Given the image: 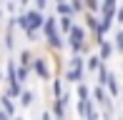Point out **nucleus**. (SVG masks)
<instances>
[{"instance_id":"1","label":"nucleus","mask_w":123,"mask_h":120,"mask_svg":"<svg viewBox=\"0 0 123 120\" xmlns=\"http://www.w3.org/2000/svg\"><path fill=\"white\" fill-rule=\"evenodd\" d=\"M25 25H28V30H33V33L43 30V25H45V13H40V10H35V8L25 10Z\"/></svg>"},{"instance_id":"2","label":"nucleus","mask_w":123,"mask_h":120,"mask_svg":"<svg viewBox=\"0 0 123 120\" xmlns=\"http://www.w3.org/2000/svg\"><path fill=\"white\" fill-rule=\"evenodd\" d=\"M30 70H33V73H35L40 80H53V78H50L48 60H45V58H40V55H35V60H33V68H30Z\"/></svg>"},{"instance_id":"3","label":"nucleus","mask_w":123,"mask_h":120,"mask_svg":"<svg viewBox=\"0 0 123 120\" xmlns=\"http://www.w3.org/2000/svg\"><path fill=\"white\" fill-rule=\"evenodd\" d=\"M40 33H43L45 38L55 35V33H58V18H55V15H45V25H43Z\"/></svg>"},{"instance_id":"4","label":"nucleus","mask_w":123,"mask_h":120,"mask_svg":"<svg viewBox=\"0 0 123 120\" xmlns=\"http://www.w3.org/2000/svg\"><path fill=\"white\" fill-rule=\"evenodd\" d=\"M103 88H108V93H111V98H116L121 93V88H118V80H116V75L108 70V75H105V83H103Z\"/></svg>"},{"instance_id":"5","label":"nucleus","mask_w":123,"mask_h":120,"mask_svg":"<svg viewBox=\"0 0 123 120\" xmlns=\"http://www.w3.org/2000/svg\"><path fill=\"white\" fill-rule=\"evenodd\" d=\"M55 13L58 18H75V10L70 3H55Z\"/></svg>"},{"instance_id":"6","label":"nucleus","mask_w":123,"mask_h":120,"mask_svg":"<svg viewBox=\"0 0 123 120\" xmlns=\"http://www.w3.org/2000/svg\"><path fill=\"white\" fill-rule=\"evenodd\" d=\"M45 40H48V48H50V50H63V48L68 45V43L63 40V35H60V33H55V35L45 38Z\"/></svg>"},{"instance_id":"7","label":"nucleus","mask_w":123,"mask_h":120,"mask_svg":"<svg viewBox=\"0 0 123 120\" xmlns=\"http://www.w3.org/2000/svg\"><path fill=\"white\" fill-rule=\"evenodd\" d=\"M0 108H3V110L8 113L10 118H15V100H13V98H8L5 93L0 95Z\"/></svg>"},{"instance_id":"8","label":"nucleus","mask_w":123,"mask_h":120,"mask_svg":"<svg viewBox=\"0 0 123 120\" xmlns=\"http://www.w3.org/2000/svg\"><path fill=\"white\" fill-rule=\"evenodd\" d=\"M83 78H86V73L83 70H68L65 68V75H63V80H68V83H83Z\"/></svg>"},{"instance_id":"9","label":"nucleus","mask_w":123,"mask_h":120,"mask_svg":"<svg viewBox=\"0 0 123 120\" xmlns=\"http://www.w3.org/2000/svg\"><path fill=\"white\" fill-rule=\"evenodd\" d=\"M100 68H103V60H100L98 55H91L86 60V73H98Z\"/></svg>"},{"instance_id":"10","label":"nucleus","mask_w":123,"mask_h":120,"mask_svg":"<svg viewBox=\"0 0 123 120\" xmlns=\"http://www.w3.org/2000/svg\"><path fill=\"white\" fill-rule=\"evenodd\" d=\"M50 113H53L55 120H65V105L63 100H53V105H50Z\"/></svg>"},{"instance_id":"11","label":"nucleus","mask_w":123,"mask_h":120,"mask_svg":"<svg viewBox=\"0 0 123 120\" xmlns=\"http://www.w3.org/2000/svg\"><path fill=\"white\" fill-rule=\"evenodd\" d=\"M113 48H116L113 43H111V40H105L103 45H98V58H100V60H108L111 55H113Z\"/></svg>"},{"instance_id":"12","label":"nucleus","mask_w":123,"mask_h":120,"mask_svg":"<svg viewBox=\"0 0 123 120\" xmlns=\"http://www.w3.org/2000/svg\"><path fill=\"white\" fill-rule=\"evenodd\" d=\"M73 20H75V18H58V30H60V33H65V35H70V30L75 28Z\"/></svg>"},{"instance_id":"13","label":"nucleus","mask_w":123,"mask_h":120,"mask_svg":"<svg viewBox=\"0 0 123 120\" xmlns=\"http://www.w3.org/2000/svg\"><path fill=\"white\" fill-rule=\"evenodd\" d=\"M68 70H83V73H86V58L83 55H73L68 60Z\"/></svg>"},{"instance_id":"14","label":"nucleus","mask_w":123,"mask_h":120,"mask_svg":"<svg viewBox=\"0 0 123 120\" xmlns=\"http://www.w3.org/2000/svg\"><path fill=\"white\" fill-rule=\"evenodd\" d=\"M93 98H96V103H100V105H105V108H111V98L105 95V90L100 88V85H98V88H93Z\"/></svg>"},{"instance_id":"15","label":"nucleus","mask_w":123,"mask_h":120,"mask_svg":"<svg viewBox=\"0 0 123 120\" xmlns=\"http://www.w3.org/2000/svg\"><path fill=\"white\" fill-rule=\"evenodd\" d=\"M33 60H35V55H33L30 50H20V55H18V65H23V68H33Z\"/></svg>"},{"instance_id":"16","label":"nucleus","mask_w":123,"mask_h":120,"mask_svg":"<svg viewBox=\"0 0 123 120\" xmlns=\"http://www.w3.org/2000/svg\"><path fill=\"white\" fill-rule=\"evenodd\" d=\"M50 90H53V100H60L63 98V78H53Z\"/></svg>"},{"instance_id":"17","label":"nucleus","mask_w":123,"mask_h":120,"mask_svg":"<svg viewBox=\"0 0 123 120\" xmlns=\"http://www.w3.org/2000/svg\"><path fill=\"white\" fill-rule=\"evenodd\" d=\"M23 85L20 83H13V85H8V90H5V95L8 98H13V100H20V95H23Z\"/></svg>"},{"instance_id":"18","label":"nucleus","mask_w":123,"mask_h":120,"mask_svg":"<svg viewBox=\"0 0 123 120\" xmlns=\"http://www.w3.org/2000/svg\"><path fill=\"white\" fill-rule=\"evenodd\" d=\"M13 33H15L13 28H8V30H5V38H3V48H5L8 53L15 48V43H13V40H15V35H13Z\"/></svg>"},{"instance_id":"19","label":"nucleus","mask_w":123,"mask_h":120,"mask_svg":"<svg viewBox=\"0 0 123 120\" xmlns=\"http://www.w3.org/2000/svg\"><path fill=\"white\" fill-rule=\"evenodd\" d=\"M75 93H78V100H91V88H88L86 83H78Z\"/></svg>"},{"instance_id":"20","label":"nucleus","mask_w":123,"mask_h":120,"mask_svg":"<svg viewBox=\"0 0 123 120\" xmlns=\"http://www.w3.org/2000/svg\"><path fill=\"white\" fill-rule=\"evenodd\" d=\"M33 100H35V93H33V90H23V95H20V105H23V108H30L33 105Z\"/></svg>"},{"instance_id":"21","label":"nucleus","mask_w":123,"mask_h":120,"mask_svg":"<svg viewBox=\"0 0 123 120\" xmlns=\"http://www.w3.org/2000/svg\"><path fill=\"white\" fill-rule=\"evenodd\" d=\"M28 75H30V68H23V65H18V70H15V78H18L20 85L28 83Z\"/></svg>"},{"instance_id":"22","label":"nucleus","mask_w":123,"mask_h":120,"mask_svg":"<svg viewBox=\"0 0 123 120\" xmlns=\"http://www.w3.org/2000/svg\"><path fill=\"white\" fill-rule=\"evenodd\" d=\"M86 25H88V28H91L93 33H98V25H100V20H98L93 13H86Z\"/></svg>"},{"instance_id":"23","label":"nucleus","mask_w":123,"mask_h":120,"mask_svg":"<svg viewBox=\"0 0 123 120\" xmlns=\"http://www.w3.org/2000/svg\"><path fill=\"white\" fill-rule=\"evenodd\" d=\"M3 10H5V13H10V15L15 18V10H18V3H15V0H5V3H3Z\"/></svg>"},{"instance_id":"24","label":"nucleus","mask_w":123,"mask_h":120,"mask_svg":"<svg viewBox=\"0 0 123 120\" xmlns=\"http://www.w3.org/2000/svg\"><path fill=\"white\" fill-rule=\"evenodd\" d=\"M86 8H88V13H93L96 15L100 8H103V3H98V0H86Z\"/></svg>"},{"instance_id":"25","label":"nucleus","mask_w":123,"mask_h":120,"mask_svg":"<svg viewBox=\"0 0 123 120\" xmlns=\"http://www.w3.org/2000/svg\"><path fill=\"white\" fill-rule=\"evenodd\" d=\"M113 45H116V50H121V53H123V30L116 33V43H113Z\"/></svg>"},{"instance_id":"26","label":"nucleus","mask_w":123,"mask_h":120,"mask_svg":"<svg viewBox=\"0 0 123 120\" xmlns=\"http://www.w3.org/2000/svg\"><path fill=\"white\" fill-rule=\"evenodd\" d=\"M33 3H35V10H45V5H48V0H33Z\"/></svg>"},{"instance_id":"27","label":"nucleus","mask_w":123,"mask_h":120,"mask_svg":"<svg viewBox=\"0 0 123 120\" xmlns=\"http://www.w3.org/2000/svg\"><path fill=\"white\" fill-rule=\"evenodd\" d=\"M40 120H55V118H53V113H50V110H43V115H40Z\"/></svg>"},{"instance_id":"28","label":"nucleus","mask_w":123,"mask_h":120,"mask_svg":"<svg viewBox=\"0 0 123 120\" xmlns=\"http://www.w3.org/2000/svg\"><path fill=\"white\" fill-rule=\"evenodd\" d=\"M116 18H118V23L123 25V5H121V8H118V10H116Z\"/></svg>"},{"instance_id":"29","label":"nucleus","mask_w":123,"mask_h":120,"mask_svg":"<svg viewBox=\"0 0 123 120\" xmlns=\"http://www.w3.org/2000/svg\"><path fill=\"white\" fill-rule=\"evenodd\" d=\"M0 120H13V118H10V115H8V113H5V110H3V108H0Z\"/></svg>"},{"instance_id":"30","label":"nucleus","mask_w":123,"mask_h":120,"mask_svg":"<svg viewBox=\"0 0 123 120\" xmlns=\"http://www.w3.org/2000/svg\"><path fill=\"white\" fill-rule=\"evenodd\" d=\"M15 3H18V5H28L30 0H15Z\"/></svg>"},{"instance_id":"31","label":"nucleus","mask_w":123,"mask_h":120,"mask_svg":"<svg viewBox=\"0 0 123 120\" xmlns=\"http://www.w3.org/2000/svg\"><path fill=\"white\" fill-rule=\"evenodd\" d=\"M3 18H5V10H3V8H0V23H3Z\"/></svg>"},{"instance_id":"32","label":"nucleus","mask_w":123,"mask_h":120,"mask_svg":"<svg viewBox=\"0 0 123 120\" xmlns=\"http://www.w3.org/2000/svg\"><path fill=\"white\" fill-rule=\"evenodd\" d=\"M55 3H73V0H55Z\"/></svg>"},{"instance_id":"33","label":"nucleus","mask_w":123,"mask_h":120,"mask_svg":"<svg viewBox=\"0 0 123 120\" xmlns=\"http://www.w3.org/2000/svg\"><path fill=\"white\" fill-rule=\"evenodd\" d=\"M13 120H25V118H20V115H15V118H13Z\"/></svg>"},{"instance_id":"34","label":"nucleus","mask_w":123,"mask_h":120,"mask_svg":"<svg viewBox=\"0 0 123 120\" xmlns=\"http://www.w3.org/2000/svg\"><path fill=\"white\" fill-rule=\"evenodd\" d=\"M0 83H3V73H0Z\"/></svg>"},{"instance_id":"35","label":"nucleus","mask_w":123,"mask_h":120,"mask_svg":"<svg viewBox=\"0 0 123 120\" xmlns=\"http://www.w3.org/2000/svg\"><path fill=\"white\" fill-rule=\"evenodd\" d=\"M3 3H5V0H0V8H3Z\"/></svg>"}]
</instances>
